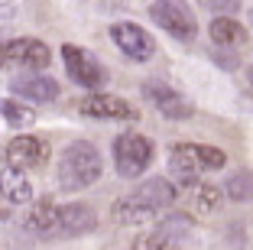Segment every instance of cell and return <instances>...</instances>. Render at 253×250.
<instances>
[{
  "instance_id": "obj_1",
  "label": "cell",
  "mask_w": 253,
  "mask_h": 250,
  "mask_svg": "<svg viewBox=\"0 0 253 250\" xmlns=\"http://www.w3.org/2000/svg\"><path fill=\"white\" fill-rule=\"evenodd\" d=\"M26 228L42 241H72V237H82L97 228V214L88 205H78V201L59 205L52 199H39L30 205Z\"/></svg>"
},
{
  "instance_id": "obj_2",
  "label": "cell",
  "mask_w": 253,
  "mask_h": 250,
  "mask_svg": "<svg viewBox=\"0 0 253 250\" xmlns=\"http://www.w3.org/2000/svg\"><path fill=\"white\" fill-rule=\"evenodd\" d=\"M172 201H175V185L169 179H149L114 205V221L117 224H153L172 208Z\"/></svg>"
},
{
  "instance_id": "obj_3",
  "label": "cell",
  "mask_w": 253,
  "mask_h": 250,
  "mask_svg": "<svg viewBox=\"0 0 253 250\" xmlns=\"http://www.w3.org/2000/svg\"><path fill=\"white\" fill-rule=\"evenodd\" d=\"M101 172H104V159H101L97 147L88 143V140H75V143H68L65 153L59 156V172H55V179H59V185L65 192H82V189H88V185H94L97 179H101Z\"/></svg>"
},
{
  "instance_id": "obj_4",
  "label": "cell",
  "mask_w": 253,
  "mask_h": 250,
  "mask_svg": "<svg viewBox=\"0 0 253 250\" xmlns=\"http://www.w3.org/2000/svg\"><path fill=\"white\" fill-rule=\"evenodd\" d=\"M224 162H227V156L214 147H205V143H179L169 153V172L185 185H198L201 172L221 169Z\"/></svg>"
},
{
  "instance_id": "obj_5",
  "label": "cell",
  "mask_w": 253,
  "mask_h": 250,
  "mask_svg": "<svg viewBox=\"0 0 253 250\" xmlns=\"http://www.w3.org/2000/svg\"><path fill=\"white\" fill-rule=\"evenodd\" d=\"M153 162V140L143 133H120L114 140V166L117 176L124 179H136L149 169Z\"/></svg>"
},
{
  "instance_id": "obj_6",
  "label": "cell",
  "mask_w": 253,
  "mask_h": 250,
  "mask_svg": "<svg viewBox=\"0 0 253 250\" xmlns=\"http://www.w3.org/2000/svg\"><path fill=\"white\" fill-rule=\"evenodd\" d=\"M62 62H65V72L75 85H82L88 91H97L107 81V72L101 65L94 52L82 49V46H62Z\"/></svg>"
},
{
  "instance_id": "obj_7",
  "label": "cell",
  "mask_w": 253,
  "mask_h": 250,
  "mask_svg": "<svg viewBox=\"0 0 253 250\" xmlns=\"http://www.w3.org/2000/svg\"><path fill=\"white\" fill-rule=\"evenodd\" d=\"M49 62H52L49 46L33 36L0 43V68H49Z\"/></svg>"
},
{
  "instance_id": "obj_8",
  "label": "cell",
  "mask_w": 253,
  "mask_h": 250,
  "mask_svg": "<svg viewBox=\"0 0 253 250\" xmlns=\"http://www.w3.org/2000/svg\"><path fill=\"white\" fill-rule=\"evenodd\" d=\"M149 16L156 26H163L169 36H175L179 43H192L198 36V23L188 13L182 3H169V0H159V3H149Z\"/></svg>"
},
{
  "instance_id": "obj_9",
  "label": "cell",
  "mask_w": 253,
  "mask_h": 250,
  "mask_svg": "<svg viewBox=\"0 0 253 250\" xmlns=\"http://www.w3.org/2000/svg\"><path fill=\"white\" fill-rule=\"evenodd\" d=\"M3 156H7V169L26 176L30 169H39V166L49 162V143L42 137H30V133L26 137H13L10 147L3 150Z\"/></svg>"
},
{
  "instance_id": "obj_10",
  "label": "cell",
  "mask_w": 253,
  "mask_h": 250,
  "mask_svg": "<svg viewBox=\"0 0 253 250\" xmlns=\"http://www.w3.org/2000/svg\"><path fill=\"white\" fill-rule=\"evenodd\" d=\"M111 39L117 43V49L124 52L126 59H133V62H146L156 52V39L149 36L143 26H136V23H114Z\"/></svg>"
},
{
  "instance_id": "obj_11",
  "label": "cell",
  "mask_w": 253,
  "mask_h": 250,
  "mask_svg": "<svg viewBox=\"0 0 253 250\" xmlns=\"http://www.w3.org/2000/svg\"><path fill=\"white\" fill-rule=\"evenodd\" d=\"M78 114L91 120H136V107L117 95H88L78 101Z\"/></svg>"
},
{
  "instance_id": "obj_12",
  "label": "cell",
  "mask_w": 253,
  "mask_h": 250,
  "mask_svg": "<svg viewBox=\"0 0 253 250\" xmlns=\"http://www.w3.org/2000/svg\"><path fill=\"white\" fill-rule=\"evenodd\" d=\"M10 91L13 95H20L23 101H33V104H52L55 98H59V81L49 78V75H23V78H13L10 81Z\"/></svg>"
},
{
  "instance_id": "obj_13",
  "label": "cell",
  "mask_w": 253,
  "mask_h": 250,
  "mask_svg": "<svg viewBox=\"0 0 253 250\" xmlns=\"http://www.w3.org/2000/svg\"><path fill=\"white\" fill-rule=\"evenodd\" d=\"M146 98L159 107V114L169 120H188L195 114V104L182 91L166 88V85H146Z\"/></svg>"
},
{
  "instance_id": "obj_14",
  "label": "cell",
  "mask_w": 253,
  "mask_h": 250,
  "mask_svg": "<svg viewBox=\"0 0 253 250\" xmlns=\"http://www.w3.org/2000/svg\"><path fill=\"white\" fill-rule=\"evenodd\" d=\"M0 199H7L10 205H26L33 201V185L23 172H13V169H3L0 172Z\"/></svg>"
},
{
  "instance_id": "obj_15",
  "label": "cell",
  "mask_w": 253,
  "mask_h": 250,
  "mask_svg": "<svg viewBox=\"0 0 253 250\" xmlns=\"http://www.w3.org/2000/svg\"><path fill=\"white\" fill-rule=\"evenodd\" d=\"M208 33H211V43L227 46V49H234V46H244V43H247V30L240 26L237 20H231V16H217V20H211Z\"/></svg>"
},
{
  "instance_id": "obj_16",
  "label": "cell",
  "mask_w": 253,
  "mask_h": 250,
  "mask_svg": "<svg viewBox=\"0 0 253 250\" xmlns=\"http://www.w3.org/2000/svg\"><path fill=\"white\" fill-rule=\"evenodd\" d=\"M0 114L7 117L10 127H30V124H36V114H33L30 104H20V101H13V98L0 101Z\"/></svg>"
},
{
  "instance_id": "obj_17",
  "label": "cell",
  "mask_w": 253,
  "mask_h": 250,
  "mask_svg": "<svg viewBox=\"0 0 253 250\" xmlns=\"http://www.w3.org/2000/svg\"><path fill=\"white\" fill-rule=\"evenodd\" d=\"M224 192H227V199H234V201H250L253 199V176H250V172H237V176H231Z\"/></svg>"
},
{
  "instance_id": "obj_18",
  "label": "cell",
  "mask_w": 253,
  "mask_h": 250,
  "mask_svg": "<svg viewBox=\"0 0 253 250\" xmlns=\"http://www.w3.org/2000/svg\"><path fill=\"white\" fill-rule=\"evenodd\" d=\"M221 205V189L214 185H195V208L198 211H214Z\"/></svg>"
},
{
  "instance_id": "obj_19",
  "label": "cell",
  "mask_w": 253,
  "mask_h": 250,
  "mask_svg": "<svg viewBox=\"0 0 253 250\" xmlns=\"http://www.w3.org/2000/svg\"><path fill=\"white\" fill-rule=\"evenodd\" d=\"M133 250H169L163 234H143L140 241H133Z\"/></svg>"
},
{
  "instance_id": "obj_20",
  "label": "cell",
  "mask_w": 253,
  "mask_h": 250,
  "mask_svg": "<svg viewBox=\"0 0 253 250\" xmlns=\"http://www.w3.org/2000/svg\"><path fill=\"white\" fill-rule=\"evenodd\" d=\"M205 7H208V10H227V13H234V10H237L240 3H214V0H208Z\"/></svg>"
},
{
  "instance_id": "obj_21",
  "label": "cell",
  "mask_w": 253,
  "mask_h": 250,
  "mask_svg": "<svg viewBox=\"0 0 253 250\" xmlns=\"http://www.w3.org/2000/svg\"><path fill=\"white\" fill-rule=\"evenodd\" d=\"M3 218H7V208H3V205H0V221H3Z\"/></svg>"
}]
</instances>
